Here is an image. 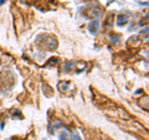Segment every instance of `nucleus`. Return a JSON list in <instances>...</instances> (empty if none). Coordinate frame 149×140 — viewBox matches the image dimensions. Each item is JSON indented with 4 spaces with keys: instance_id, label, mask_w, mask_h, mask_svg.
Returning <instances> with one entry per match:
<instances>
[{
    "instance_id": "obj_2",
    "label": "nucleus",
    "mask_w": 149,
    "mask_h": 140,
    "mask_svg": "<svg viewBox=\"0 0 149 140\" xmlns=\"http://www.w3.org/2000/svg\"><path fill=\"white\" fill-rule=\"evenodd\" d=\"M68 83L66 82V83H65V82H61V83H60V85H58V88H60V91H62V92H65V91H66L67 89V88H68Z\"/></svg>"
},
{
    "instance_id": "obj_1",
    "label": "nucleus",
    "mask_w": 149,
    "mask_h": 140,
    "mask_svg": "<svg viewBox=\"0 0 149 140\" xmlns=\"http://www.w3.org/2000/svg\"><path fill=\"white\" fill-rule=\"evenodd\" d=\"M127 16H123V15H119L118 16V25H123V24H125L127 22Z\"/></svg>"
},
{
    "instance_id": "obj_3",
    "label": "nucleus",
    "mask_w": 149,
    "mask_h": 140,
    "mask_svg": "<svg viewBox=\"0 0 149 140\" xmlns=\"http://www.w3.org/2000/svg\"><path fill=\"white\" fill-rule=\"evenodd\" d=\"M72 67H74V62H68V63H66L63 66L65 69H70V68H72Z\"/></svg>"
}]
</instances>
